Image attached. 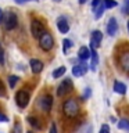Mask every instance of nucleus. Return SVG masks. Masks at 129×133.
Wrapping results in <instances>:
<instances>
[{
  "instance_id": "10",
  "label": "nucleus",
  "mask_w": 129,
  "mask_h": 133,
  "mask_svg": "<svg viewBox=\"0 0 129 133\" xmlns=\"http://www.w3.org/2000/svg\"><path fill=\"white\" fill-rule=\"evenodd\" d=\"M29 65H31V71L33 74H40L42 69H43V62L40 60H36V58H32L29 61Z\"/></svg>"
},
{
  "instance_id": "8",
  "label": "nucleus",
  "mask_w": 129,
  "mask_h": 133,
  "mask_svg": "<svg viewBox=\"0 0 129 133\" xmlns=\"http://www.w3.org/2000/svg\"><path fill=\"white\" fill-rule=\"evenodd\" d=\"M103 40V33L100 31H93L92 33V37H90V44H92V49H97L100 43Z\"/></svg>"
},
{
  "instance_id": "32",
  "label": "nucleus",
  "mask_w": 129,
  "mask_h": 133,
  "mask_svg": "<svg viewBox=\"0 0 129 133\" xmlns=\"http://www.w3.org/2000/svg\"><path fill=\"white\" fill-rule=\"evenodd\" d=\"M92 94V90L89 89V87H87L86 89V91H85V96H83V98H86V97H89V96Z\"/></svg>"
},
{
  "instance_id": "19",
  "label": "nucleus",
  "mask_w": 129,
  "mask_h": 133,
  "mask_svg": "<svg viewBox=\"0 0 129 133\" xmlns=\"http://www.w3.org/2000/svg\"><path fill=\"white\" fill-rule=\"evenodd\" d=\"M65 71H67L65 66H58V68L53 72V78H56V79H57V78H61L62 75L65 74Z\"/></svg>"
},
{
  "instance_id": "25",
  "label": "nucleus",
  "mask_w": 129,
  "mask_h": 133,
  "mask_svg": "<svg viewBox=\"0 0 129 133\" xmlns=\"http://www.w3.org/2000/svg\"><path fill=\"white\" fill-rule=\"evenodd\" d=\"M122 10H124V12H125V14H129V0H125Z\"/></svg>"
},
{
  "instance_id": "35",
  "label": "nucleus",
  "mask_w": 129,
  "mask_h": 133,
  "mask_svg": "<svg viewBox=\"0 0 129 133\" xmlns=\"http://www.w3.org/2000/svg\"><path fill=\"white\" fill-rule=\"evenodd\" d=\"M87 2V0H79V3H81V4H83V3H86Z\"/></svg>"
},
{
  "instance_id": "24",
  "label": "nucleus",
  "mask_w": 129,
  "mask_h": 133,
  "mask_svg": "<svg viewBox=\"0 0 129 133\" xmlns=\"http://www.w3.org/2000/svg\"><path fill=\"white\" fill-rule=\"evenodd\" d=\"M11 133H22V125H21L20 122H17L14 125V128H12V132Z\"/></svg>"
},
{
  "instance_id": "30",
  "label": "nucleus",
  "mask_w": 129,
  "mask_h": 133,
  "mask_svg": "<svg viewBox=\"0 0 129 133\" xmlns=\"http://www.w3.org/2000/svg\"><path fill=\"white\" fill-rule=\"evenodd\" d=\"M50 133H57V128H56V123H51L50 125Z\"/></svg>"
},
{
  "instance_id": "23",
  "label": "nucleus",
  "mask_w": 129,
  "mask_h": 133,
  "mask_svg": "<svg viewBox=\"0 0 129 133\" xmlns=\"http://www.w3.org/2000/svg\"><path fill=\"white\" fill-rule=\"evenodd\" d=\"M17 82H18V76H15V75H10V76H8V83H10L11 89L17 85Z\"/></svg>"
},
{
  "instance_id": "36",
  "label": "nucleus",
  "mask_w": 129,
  "mask_h": 133,
  "mask_svg": "<svg viewBox=\"0 0 129 133\" xmlns=\"http://www.w3.org/2000/svg\"><path fill=\"white\" fill-rule=\"evenodd\" d=\"M128 32H129V21H128Z\"/></svg>"
},
{
  "instance_id": "20",
  "label": "nucleus",
  "mask_w": 129,
  "mask_h": 133,
  "mask_svg": "<svg viewBox=\"0 0 129 133\" xmlns=\"http://www.w3.org/2000/svg\"><path fill=\"white\" fill-rule=\"evenodd\" d=\"M118 129L122 130H129V121L128 119H121L118 122Z\"/></svg>"
},
{
  "instance_id": "1",
  "label": "nucleus",
  "mask_w": 129,
  "mask_h": 133,
  "mask_svg": "<svg viewBox=\"0 0 129 133\" xmlns=\"http://www.w3.org/2000/svg\"><path fill=\"white\" fill-rule=\"evenodd\" d=\"M62 111L69 118L76 116L79 114V104L76 101V98H68L67 101H64V104H62Z\"/></svg>"
},
{
  "instance_id": "28",
  "label": "nucleus",
  "mask_w": 129,
  "mask_h": 133,
  "mask_svg": "<svg viewBox=\"0 0 129 133\" xmlns=\"http://www.w3.org/2000/svg\"><path fill=\"white\" fill-rule=\"evenodd\" d=\"M100 3H101V0H93V2H92V7H93V10L97 8V6H99Z\"/></svg>"
},
{
  "instance_id": "12",
  "label": "nucleus",
  "mask_w": 129,
  "mask_h": 133,
  "mask_svg": "<svg viewBox=\"0 0 129 133\" xmlns=\"http://www.w3.org/2000/svg\"><path fill=\"white\" fill-rule=\"evenodd\" d=\"M40 105H42V110L43 111L49 112L50 110H51V105H53V97L51 96H44V97L42 98Z\"/></svg>"
},
{
  "instance_id": "15",
  "label": "nucleus",
  "mask_w": 129,
  "mask_h": 133,
  "mask_svg": "<svg viewBox=\"0 0 129 133\" xmlns=\"http://www.w3.org/2000/svg\"><path fill=\"white\" fill-rule=\"evenodd\" d=\"M114 90H115V93H118V94H125L126 93V86H125L122 82L115 81L114 82Z\"/></svg>"
},
{
  "instance_id": "5",
  "label": "nucleus",
  "mask_w": 129,
  "mask_h": 133,
  "mask_svg": "<svg viewBox=\"0 0 129 133\" xmlns=\"http://www.w3.org/2000/svg\"><path fill=\"white\" fill-rule=\"evenodd\" d=\"M43 32H44L43 24H42L40 21H37V19H33L31 22V33H32V36L35 37V39H39V36Z\"/></svg>"
},
{
  "instance_id": "18",
  "label": "nucleus",
  "mask_w": 129,
  "mask_h": 133,
  "mask_svg": "<svg viewBox=\"0 0 129 133\" xmlns=\"http://www.w3.org/2000/svg\"><path fill=\"white\" fill-rule=\"evenodd\" d=\"M71 47H72V42H71L69 39H64V40H62V53L67 54Z\"/></svg>"
},
{
  "instance_id": "6",
  "label": "nucleus",
  "mask_w": 129,
  "mask_h": 133,
  "mask_svg": "<svg viewBox=\"0 0 129 133\" xmlns=\"http://www.w3.org/2000/svg\"><path fill=\"white\" fill-rule=\"evenodd\" d=\"M72 90V82H71V79L67 78L65 81H62L60 83V86H58V89H57V96L58 97H62L67 91H71Z\"/></svg>"
},
{
  "instance_id": "21",
  "label": "nucleus",
  "mask_w": 129,
  "mask_h": 133,
  "mask_svg": "<svg viewBox=\"0 0 129 133\" xmlns=\"http://www.w3.org/2000/svg\"><path fill=\"white\" fill-rule=\"evenodd\" d=\"M28 122H29L31 126H33L35 129H40V123H39V121H37V118H32V116H29Z\"/></svg>"
},
{
  "instance_id": "14",
  "label": "nucleus",
  "mask_w": 129,
  "mask_h": 133,
  "mask_svg": "<svg viewBox=\"0 0 129 133\" xmlns=\"http://www.w3.org/2000/svg\"><path fill=\"white\" fill-rule=\"evenodd\" d=\"M90 57H92V62H90V69L92 71H96L97 69V62H99V57H97V53L94 51V49L90 50Z\"/></svg>"
},
{
  "instance_id": "38",
  "label": "nucleus",
  "mask_w": 129,
  "mask_h": 133,
  "mask_svg": "<svg viewBox=\"0 0 129 133\" xmlns=\"http://www.w3.org/2000/svg\"><path fill=\"white\" fill-rule=\"evenodd\" d=\"M28 133H33V132H28Z\"/></svg>"
},
{
  "instance_id": "3",
  "label": "nucleus",
  "mask_w": 129,
  "mask_h": 133,
  "mask_svg": "<svg viewBox=\"0 0 129 133\" xmlns=\"http://www.w3.org/2000/svg\"><path fill=\"white\" fill-rule=\"evenodd\" d=\"M29 100H31V97H29L28 91H25V90L17 91V94H15V103H17V105H18L20 108H25V107H27L28 103H29Z\"/></svg>"
},
{
  "instance_id": "13",
  "label": "nucleus",
  "mask_w": 129,
  "mask_h": 133,
  "mask_svg": "<svg viewBox=\"0 0 129 133\" xmlns=\"http://www.w3.org/2000/svg\"><path fill=\"white\" fill-rule=\"evenodd\" d=\"M121 66L125 72H129V53H124L121 56Z\"/></svg>"
},
{
  "instance_id": "11",
  "label": "nucleus",
  "mask_w": 129,
  "mask_h": 133,
  "mask_svg": "<svg viewBox=\"0 0 129 133\" xmlns=\"http://www.w3.org/2000/svg\"><path fill=\"white\" fill-rule=\"evenodd\" d=\"M117 31H118V24H117V19L112 17V18H110V21H108L107 24V33L110 36H114Z\"/></svg>"
},
{
  "instance_id": "16",
  "label": "nucleus",
  "mask_w": 129,
  "mask_h": 133,
  "mask_svg": "<svg viewBox=\"0 0 129 133\" xmlns=\"http://www.w3.org/2000/svg\"><path fill=\"white\" fill-rule=\"evenodd\" d=\"M78 57L81 58L82 61H85V60H87V58L90 57V50L87 49V47H85V46H83V47H81V49H79Z\"/></svg>"
},
{
  "instance_id": "34",
  "label": "nucleus",
  "mask_w": 129,
  "mask_h": 133,
  "mask_svg": "<svg viewBox=\"0 0 129 133\" xmlns=\"http://www.w3.org/2000/svg\"><path fill=\"white\" fill-rule=\"evenodd\" d=\"M24 2H29V0H15V3H18V4L24 3Z\"/></svg>"
},
{
  "instance_id": "31",
  "label": "nucleus",
  "mask_w": 129,
  "mask_h": 133,
  "mask_svg": "<svg viewBox=\"0 0 129 133\" xmlns=\"http://www.w3.org/2000/svg\"><path fill=\"white\" fill-rule=\"evenodd\" d=\"M7 121H8L7 116H6V115H3L2 112H0V122H7Z\"/></svg>"
},
{
  "instance_id": "4",
  "label": "nucleus",
  "mask_w": 129,
  "mask_h": 133,
  "mask_svg": "<svg viewBox=\"0 0 129 133\" xmlns=\"http://www.w3.org/2000/svg\"><path fill=\"white\" fill-rule=\"evenodd\" d=\"M17 24H18L17 14H15V12H12V11H10L6 15V19H4V28H6L7 31H11V29H14L17 26Z\"/></svg>"
},
{
  "instance_id": "2",
  "label": "nucleus",
  "mask_w": 129,
  "mask_h": 133,
  "mask_svg": "<svg viewBox=\"0 0 129 133\" xmlns=\"http://www.w3.org/2000/svg\"><path fill=\"white\" fill-rule=\"evenodd\" d=\"M39 46H40L42 50H44V51H50V50L53 49V46H54L53 36L50 35L49 32H43L39 36Z\"/></svg>"
},
{
  "instance_id": "37",
  "label": "nucleus",
  "mask_w": 129,
  "mask_h": 133,
  "mask_svg": "<svg viewBox=\"0 0 129 133\" xmlns=\"http://www.w3.org/2000/svg\"><path fill=\"white\" fill-rule=\"evenodd\" d=\"M54 2H61V0H54Z\"/></svg>"
},
{
  "instance_id": "9",
  "label": "nucleus",
  "mask_w": 129,
  "mask_h": 133,
  "mask_svg": "<svg viewBox=\"0 0 129 133\" xmlns=\"http://www.w3.org/2000/svg\"><path fill=\"white\" fill-rule=\"evenodd\" d=\"M57 28L61 33H67L69 31V24H68V21H67L65 17H60V18L57 19Z\"/></svg>"
},
{
  "instance_id": "22",
  "label": "nucleus",
  "mask_w": 129,
  "mask_h": 133,
  "mask_svg": "<svg viewBox=\"0 0 129 133\" xmlns=\"http://www.w3.org/2000/svg\"><path fill=\"white\" fill-rule=\"evenodd\" d=\"M103 4L106 8H112V7H117V2L115 0H103Z\"/></svg>"
},
{
  "instance_id": "17",
  "label": "nucleus",
  "mask_w": 129,
  "mask_h": 133,
  "mask_svg": "<svg viewBox=\"0 0 129 133\" xmlns=\"http://www.w3.org/2000/svg\"><path fill=\"white\" fill-rule=\"evenodd\" d=\"M104 10H106V7H104V4H103V0H101V3H100L99 4V6H97V8H96V14H94V18L96 19H99L100 18V17H101L103 14H104Z\"/></svg>"
},
{
  "instance_id": "7",
  "label": "nucleus",
  "mask_w": 129,
  "mask_h": 133,
  "mask_svg": "<svg viewBox=\"0 0 129 133\" xmlns=\"http://www.w3.org/2000/svg\"><path fill=\"white\" fill-rule=\"evenodd\" d=\"M87 69H89V66H87V64H85V62H81V64H78V65H75L74 68H72V75L74 76H83L86 72H87Z\"/></svg>"
},
{
  "instance_id": "27",
  "label": "nucleus",
  "mask_w": 129,
  "mask_h": 133,
  "mask_svg": "<svg viewBox=\"0 0 129 133\" xmlns=\"http://www.w3.org/2000/svg\"><path fill=\"white\" fill-rule=\"evenodd\" d=\"M3 49H2V46H0V65H3L4 64V56H3Z\"/></svg>"
},
{
  "instance_id": "29",
  "label": "nucleus",
  "mask_w": 129,
  "mask_h": 133,
  "mask_svg": "<svg viewBox=\"0 0 129 133\" xmlns=\"http://www.w3.org/2000/svg\"><path fill=\"white\" fill-rule=\"evenodd\" d=\"M6 94V89H4V85H3V82L0 81V96H4Z\"/></svg>"
},
{
  "instance_id": "33",
  "label": "nucleus",
  "mask_w": 129,
  "mask_h": 133,
  "mask_svg": "<svg viewBox=\"0 0 129 133\" xmlns=\"http://www.w3.org/2000/svg\"><path fill=\"white\" fill-rule=\"evenodd\" d=\"M3 22V10L0 8V24Z\"/></svg>"
},
{
  "instance_id": "26",
  "label": "nucleus",
  "mask_w": 129,
  "mask_h": 133,
  "mask_svg": "<svg viewBox=\"0 0 129 133\" xmlns=\"http://www.w3.org/2000/svg\"><path fill=\"white\" fill-rule=\"evenodd\" d=\"M100 133H110V128H108V125H103L101 129H100Z\"/></svg>"
}]
</instances>
